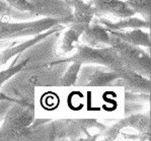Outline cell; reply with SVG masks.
Returning a JSON list of instances; mask_svg holds the SVG:
<instances>
[{
	"instance_id": "cell-1",
	"label": "cell",
	"mask_w": 151,
	"mask_h": 141,
	"mask_svg": "<svg viewBox=\"0 0 151 141\" xmlns=\"http://www.w3.org/2000/svg\"><path fill=\"white\" fill-rule=\"evenodd\" d=\"M110 46L116 50L124 68L134 71L145 77H149L150 58L143 51L139 49L138 46L128 44L116 37H113L111 35Z\"/></svg>"
},
{
	"instance_id": "cell-6",
	"label": "cell",
	"mask_w": 151,
	"mask_h": 141,
	"mask_svg": "<svg viewBox=\"0 0 151 141\" xmlns=\"http://www.w3.org/2000/svg\"><path fill=\"white\" fill-rule=\"evenodd\" d=\"M83 41L87 43L90 47L101 48L104 45L110 46L111 44V34L106 29V27H103L101 25H92L87 27L82 34Z\"/></svg>"
},
{
	"instance_id": "cell-10",
	"label": "cell",
	"mask_w": 151,
	"mask_h": 141,
	"mask_svg": "<svg viewBox=\"0 0 151 141\" xmlns=\"http://www.w3.org/2000/svg\"><path fill=\"white\" fill-rule=\"evenodd\" d=\"M2 15H9L17 19H29L34 17L35 15L29 12H22V11L16 10L5 1V0H0V17Z\"/></svg>"
},
{
	"instance_id": "cell-8",
	"label": "cell",
	"mask_w": 151,
	"mask_h": 141,
	"mask_svg": "<svg viewBox=\"0 0 151 141\" xmlns=\"http://www.w3.org/2000/svg\"><path fill=\"white\" fill-rule=\"evenodd\" d=\"M101 24H104L106 25V27L108 29H111V31H117L120 32L124 29H149L150 27V22L149 20L146 19H139V18H135V17H124L120 20V22H116V24H113V22H110V20H101Z\"/></svg>"
},
{
	"instance_id": "cell-13",
	"label": "cell",
	"mask_w": 151,
	"mask_h": 141,
	"mask_svg": "<svg viewBox=\"0 0 151 141\" xmlns=\"http://www.w3.org/2000/svg\"><path fill=\"white\" fill-rule=\"evenodd\" d=\"M27 62L29 61L25 60V61L19 62V63L16 64V65H13L7 69H5V70L1 71V72H0V88H1V86L4 84V82L7 81L9 78L14 76L16 73L20 72V71L25 67V65L27 64Z\"/></svg>"
},
{
	"instance_id": "cell-2",
	"label": "cell",
	"mask_w": 151,
	"mask_h": 141,
	"mask_svg": "<svg viewBox=\"0 0 151 141\" xmlns=\"http://www.w3.org/2000/svg\"><path fill=\"white\" fill-rule=\"evenodd\" d=\"M65 22L64 20L53 17H43L34 22H2L0 20V41L22 37L37 36L49 29Z\"/></svg>"
},
{
	"instance_id": "cell-4",
	"label": "cell",
	"mask_w": 151,
	"mask_h": 141,
	"mask_svg": "<svg viewBox=\"0 0 151 141\" xmlns=\"http://www.w3.org/2000/svg\"><path fill=\"white\" fill-rule=\"evenodd\" d=\"M34 120V111L27 105L14 106L9 110L6 115V119L1 129V133L4 135H14L20 132L32 124Z\"/></svg>"
},
{
	"instance_id": "cell-12",
	"label": "cell",
	"mask_w": 151,
	"mask_h": 141,
	"mask_svg": "<svg viewBox=\"0 0 151 141\" xmlns=\"http://www.w3.org/2000/svg\"><path fill=\"white\" fill-rule=\"evenodd\" d=\"M124 124H128L132 126L133 128H136L137 130L141 132H149V118L146 117V115H136L132 116L123 122Z\"/></svg>"
},
{
	"instance_id": "cell-9",
	"label": "cell",
	"mask_w": 151,
	"mask_h": 141,
	"mask_svg": "<svg viewBox=\"0 0 151 141\" xmlns=\"http://www.w3.org/2000/svg\"><path fill=\"white\" fill-rule=\"evenodd\" d=\"M135 13H140L146 20L150 17V0H125Z\"/></svg>"
},
{
	"instance_id": "cell-5",
	"label": "cell",
	"mask_w": 151,
	"mask_h": 141,
	"mask_svg": "<svg viewBox=\"0 0 151 141\" xmlns=\"http://www.w3.org/2000/svg\"><path fill=\"white\" fill-rule=\"evenodd\" d=\"M91 6L97 14H113L117 17H129L135 14L123 0H92Z\"/></svg>"
},
{
	"instance_id": "cell-7",
	"label": "cell",
	"mask_w": 151,
	"mask_h": 141,
	"mask_svg": "<svg viewBox=\"0 0 151 141\" xmlns=\"http://www.w3.org/2000/svg\"><path fill=\"white\" fill-rule=\"evenodd\" d=\"M108 31L113 37H116V38L126 42L128 44H131V45L144 46V47L150 46L149 35L146 34L141 29H133L132 31L127 32V33H121V32L111 31V29H108Z\"/></svg>"
},
{
	"instance_id": "cell-14",
	"label": "cell",
	"mask_w": 151,
	"mask_h": 141,
	"mask_svg": "<svg viewBox=\"0 0 151 141\" xmlns=\"http://www.w3.org/2000/svg\"><path fill=\"white\" fill-rule=\"evenodd\" d=\"M80 66L81 64L77 63V62H74L73 65L68 69V71L65 73L64 77L62 78L61 84L64 85V86H69V85H71L72 83L75 81L76 78H77V74L80 69Z\"/></svg>"
},
{
	"instance_id": "cell-11",
	"label": "cell",
	"mask_w": 151,
	"mask_h": 141,
	"mask_svg": "<svg viewBox=\"0 0 151 141\" xmlns=\"http://www.w3.org/2000/svg\"><path fill=\"white\" fill-rule=\"evenodd\" d=\"M84 32V29H82L81 27H78L76 25L72 24L71 29H68L66 32V34L64 35V39H63V45H62V48L66 51V52H69L73 49V44L74 42H76L78 40V38L81 36V34Z\"/></svg>"
},
{
	"instance_id": "cell-15",
	"label": "cell",
	"mask_w": 151,
	"mask_h": 141,
	"mask_svg": "<svg viewBox=\"0 0 151 141\" xmlns=\"http://www.w3.org/2000/svg\"><path fill=\"white\" fill-rule=\"evenodd\" d=\"M5 1L7 2L11 7H13L16 10L22 11V12H29V13H32V11H34V6L27 0H5Z\"/></svg>"
},
{
	"instance_id": "cell-3",
	"label": "cell",
	"mask_w": 151,
	"mask_h": 141,
	"mask_svg": "<svg viewBox=\"0 0 151 141\" xmlns=\"http://www.w3.org/2000/svg\"><path fill=\"white\" fill-rule=\"evenodd\" d=\"M72 60L77 63H96L101 64L117 72L118 74L124 69L116 50L113 47L94 48L89 46H81L78 52L72 57Z\"/></svg>"
}]
</instances>
